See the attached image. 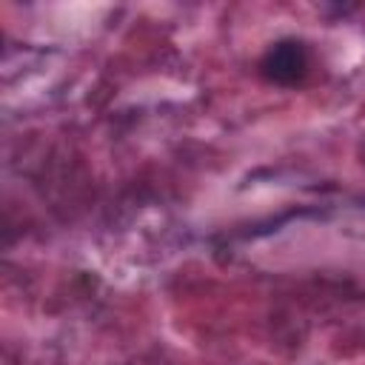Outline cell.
Here are the masks:
<instances>
[{
    "label": "cell",
    "mask_w": 365,
    "mask_h": 365,
    "mask_svg": "<svg viewBox=\"0 0 365 365\" xmlns=\"http://www.w3.org/2000/svg\"><path fill=\"white\" fill-rule=\"evenodd\" d=\"M308 66H311L308 48H305L302 40H294V37L271 43L265 48V54L259 57V74L274 86H297V83H302L305 74H308Z\"/></svg>",
    "instance_id": "obj_1"
}]
</instances>
